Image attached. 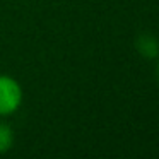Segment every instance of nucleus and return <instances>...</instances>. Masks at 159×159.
I'll return each instance as SVG.
<instances>
[{"label":"nucleus","instance_id":"nucleus-1","mask_svg":"<svg viewBox=\"0 0 159 159\" xmlns=\"http://www.w3.org/2000/svg\"><path fill=\"white\" fill-rule=\"evenodd\" d=\"M22 101L21 84L11 75H0V116L17 111Z\"/></svg>","mask_w":159,"mask_h":159},{"label":"nucleus","instance_id":"nucleus-2","mask_svg":"<svg viewBox=\"0 0 159 159\" xmlns=\"http://www.w3.org/2000/svg\"><path fill=\"white\" fill-rule=\"evenodd\" d=\"M135 48L144 58H157L159 57V39L154 34H139L135 39Z\"/></svg>","mask_w":159,"mask_h":159},{"label":"nucleus","instance_id":"nucleus-3","mask_svg":"<svg viewBox=\"0 0 159 159\" xmlns=\"http://www.w3.org/2000/svg\"><path fill=\"white\" fill-rule=\"evenodd\" d=\"M14 144V132L7 123H0V154L7 152Z\"/></svg>","mask_w":159,"mask_h":159},{"label":"nucleus","instance_id":"nucleus-4","mask_svg":"<svg viewBox=\"0 0 159 159\" xmlns=\"http://www.w3.org/2000/svg\"><path fill=\"white\" fill-rule=\"evenodd\" d=\"M156 79H157V82H159V62H157V65H156Z\"/></svg>","mask_w":159,"mask_h":159}]
</instances>
